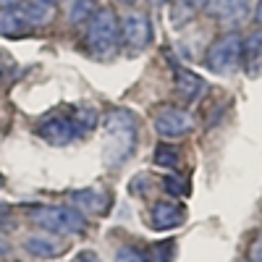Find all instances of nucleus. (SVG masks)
<instances>
[{
    "instance_id": "nucleus-1",
    "label": "nucleus",
    "mask_w": 262,
    "mask_h": 262,
    "mask_svg": "<svg viewBox=\"0 0 262 262\" xmlns=\"http://www.w3.org/2000/svg\"><path fill=\"white\" fill-rule=\"evenodd\" d=\"M105 163L107 165H121L137 147V116L126 107H113L107 111L105 121Z\"/></svg>"
},
{
    "instance_id": "nucleus-2",
    "label": "nucleus",
    "mask_w": 262,
    "mask_h": 262,
    "mask_svg": "<svg viewBox=\"0 0 262 262\" xmlns=\"http://www.w3.org/2000/svg\"><path fill=\"white\" fill-rule=\"evenodd\" d=\"M86 50H90L92 55L97 58H105L111 55L118 42H121V18L116 16L113 8H97L95 16L86 21Z\"/></svg>"
},
{
    "instance_id": "nucleus-3",
    "label": "nucleus",
    "mask_w": 262,
    "mask_h": 262,
    "mask_svg": "<svg viewBox=\"0 0 262 262\" xmlns=\"http://www.w3.org/2000/svg\"><path fill=\"white\" fill-rule=\"evenodd\" d=\"M205 66L217 76H231L242 66V34L226 32L207 48Z\"/></svg>"
},
{
    "instance_id": "nucleus-4",
    "label": "nucleus",
    "mask_w": 262,
    "mask_h": 262,
    "mask_svg": "<svg viewBox=\"0 0 262 262\" xmlns=\"http://www.w3.org/2000/svg\"><path fill=\"white\" fill-rule=\"evenodd\" d=\"M32 221L45 228L48 233H60V236H69V233H79L86 221H84V212H79L74 205H48V207H37L32 212Z\"/></svg>"
},
{
    "instance_id": "nucleus-5",
    "label": "nucleus",
    "mask_w": 262,
    "mask_h": 262,
    "mask_svg": "<svg viewBox=\"0 0 262 262\" xmlns=\"http://www.w3.org/2000/svg\"><path fill=\"white\" fill-rule=\"evenodd\" d=\"M121 42L128 50H144L149 42H152V21L147 13L142 11H128L121 18Z\"/></svg>"
},
{
    "instance_id": "nucleus-6",
    "label": "nucleus",
    "mask_w": 262,
    "mask_h": 262,
    "mask_svg": "<svg viewBox=\"0 0 262 262\" xmlns=\"http://www.w3.org/2000/svg\"><path fill=\"white\" fill-rule=\"evenodd\" d=\"M37 134L48 144H55V147H66L74 139H79L71 111L69 113H50L48 118H42L39 126H37Z\"/></svg>"
},
{
    "instance_id": "nucleus-7",
    "label": "nucleus",
    "mask_w": 262,
    "mask_h": 262,
    "mask_svg": "<svg viewBox=\"0 0 262 262\" xmlns=\"http://www.w3.org/2000/svg\"><path fill=\"white\" fill-rule=\"evenodd\" d=\"M155 131L160 137L165 139H179L184 134H189V131L194 128V118L189 111H184V107H173V105H165L160 107V111L155 113Z\"/></svg>"
},
{
    "instance_id": "nucleus-8",
    "label": "nucleus",
    "mask_w": 262,
    "mask_h": 262,
    "mask_svg": "<svg viewBox=\"0 0 262 262\" xmlns=\"http://www.w3.org/2000/svg\"><path fill=\"white\" fill-rule=\"evenodd\" d=\"M186 221V210L184 205L179 202H155L149 210V223L152 228H158V231H170V228H179L181 223Z\"/></svg>"
},
{
    "instance_id": "nucleus-9",
    "label": "nucleus",
    "mask_w": 262,
    "mask_h": 262,
    "mask_svg": "<svg viewBox=\"0 0 262 262\" xmlns=\"http://www.w3.org/2000/svg\"><path fill=\"white\" fill-rule=\"evenodd\" d=\"M111 194L102 189H79L71 194V205L79 212H90V215H105L111 207Z\"/></svg>"
},
{
    "instance_id": "nucleus-10",
    "label": "nucleus",
    "mask_w": 262,
    "mask_h": 262,
    "mask_svg": "<svg viewBox=\"0 0 262 262\" xmlns=\"http://www.w3.org/2000/svg\"><path fill=\"white\" fill-rule=\"evenodd\" d=\"M242 66H244L247 76L252 79L262 76V29L242 39Z\"/></svg>"
},
{
    "instance_id": "nucleus-11",
    "label": "nucleus",
    "mask_w": 262,
    "mask_h": 262,
    "mask_svg": "<svg viewBox=\"0 0 262 262\" xmlns=\"http://www.w3.org/2000/svg\"><path fill=\"white\" fill-rule=\"evenodd\" d=\"M249 3L252 0H205L202 8L215 16V18H221V21H242L249 11Z\"/></svg>"
},
{
    "instance_id": "nucleus-12",
    "label": "nucleus",
    "mask_w": 262,
    "mask_h": 262,
    "mask_svg": "<svg viewBox=\"0 0 262 262\" xmlns=\"http://www.w3.org/2000/svg\"><path fill=\"white\" fill-rule=\"evenodd\" d=\"M173 76H176V92L186 102H196L207 92V81L202 76H196L194 71H189V69H181V66H179V69L173 71Z\"/></svg>"
},
{
    "instance_id": "nucleus-13",
    "label": "nucleus",
    "mask_w": 262,
    "mask_h": 262,
    "mask_svg": "<svg viewBox=\"0 0 262 262\" xmlns=\"http://www.w3.org/2000/svg\"><path fill=\"white\" fill-rule=\"evenodd\" d=\"M55 8L58 6L53 0H24V3L18 6V11L29 21V27H48L55 18Z\"/></svg>"
},
{
    "instance_id": "nucleus-14",
    "label": "nucleus",
    "mask_w": 262,
    "mask_h": 262,
    "mask_svg": "<svg viewBox=\"0 0 262 262\" xmlns=\"http://www.w3.org/2000/svg\"><path fill=\"white\" fill-rule=\"evenodd\" d=\"M24 249L34 257H45V259H53L63 252V242L55 238L53 233H32L24 238Z\"/></svg>"
},
{
    "instance_id": "nucleus-15",
    "label": "nucleus",
    "mask_w": 262,
    "mask_h": 262,
    "mask_svg": "<svg viewBox=\"0 0 262 262\" xmlns=\"http://www.w3.org/2000/svg\"><path fill=\"white\" fill-rule=\"evenodd\" d=\"M29 29H32L29 21L18 11V6L16 8H0V34L3 37H21Z\"/></svg>"
},
{
    "instance_id": "nucleus-16",
    "label": "nucleus",
    "mask_w": 262,
    "mask_h": 262,
    "mask_svg": "<svg viewBox=\"0 0 262 262\" xmlns=\"http://www.w3.org/2000/svg\"><path fill=\"white\" fill-rule=\"evenodd\" d=\"M71 116H74V126H76V134L79 137H84V134H90V131L97 126V111L95 107H74L71 111Z\"/></svg>"
},
{
    "instance_id": "nucleus-17",
    "label": "nucleus",
    "mask_w": 262,
    "mask_h": 262,
    "mask_svg": "<svg viewBox=\"0 0 262 262\" xmlns=\"http://www.w3.org/2000/svg\"><path fill=\"white\" fill-rule=\"evenodd\" d=\"M97 11V0H74L69 8V18L71 24H86Z\"/></svg>"
},
{
    "instance_id": "nucleus-18",
    "label": "nucleus",
    "mask_w": 262,
    "mask_h": 262,
    "mask_svg": "<svg viewBox=\"0 0 262 262\" xmlns=\"http://www.w3.org/2000/svg\"><path fill=\"white\" fill-rule=\"evenodd\" d=\"M155 165L160 168H176L179 165V149L170 144H158L155 147Z\"/></svg>"
},
{
    "instance_id": "nucleus-19",
    "label": "nucleus",
    "mask_w": 262,
    "mask_h": 262,
    "mask_svg": "<svg viewBox=\"0 0 262 262\" xmlns=\"http://www.w3.org/2000/svg\"><path fill=\"white\" fill-rule=\"evenodd\" d=\"M116 262H147V257L137 247H121L116 252Z\"/></svg>"
},
{
    "instance_id": "nucleus-20",
    "label": "nucleus",
    "mask_w": 262,
    "mask_h": 262,
    "mask_svg": "<svg viewBox=\"0 0 262 262\" xmlns=\"http://www.w3.org/2000/svg\"><path fill=\"white\" fill-rule=\"evenodd\" d=\"M165 189H168L173 196H186V194H189L186 179H176V176H168V179H165Z\"/></svg>"
},
{
    "instance_id": "nucleus-21",
    "label": "nucleus",
    "mask_w": 262,
    "mask_h": 262,
    "mask_svg": "<svg viewBox=\"0 0 262 262\" xmlns=\"http://www.w3.org/2000/svg\"><path fill=\"white\" fill-rule=\"evenodd\" d=\"M149 262H170V244L163 242V244H155L149 249Z\"/></svg>"
},
{
    "instance_id": "nucleus-22",
    "label": "nucleus",
    "mask_w": 262,
    "mask_h": 262,
    "mask_svg": "<svg viewBox=\"0 0 262 262\" xmlns=\"http://www.w3.org/2000/svg\"><path fill=\"white\" fill-rule=\"evenodd\" d=\"M11 226H13V212H11V207H8V205L0 202V228L8 231Z\"/></svg>"
},
{
    "instance_id": "nucleus-23",
    "label": "nucleus",
    "mask_w": 262,
    "mask_h": 262,
    "mask_svg": "<svg viewBox=\"0 0 262 262\" xmlns=\"http://www.w3.org/2000/svg\"><path fill=\"white\" fill-rule=\"evenodd\" d=\"M249 262H262V233L252 242V247H249Z\"/></svg>"
},
{
    "instance_id": "nucleus-24",
    "label": "nucleus",
    "mask_w": 262,
    "mask_h": 262,
    "mask_svg": "<svg viewBox=\"0 0 262 262\" xmlns=\"http://www.w3.org/2000/svg\"><path fill=\"white\" fill-rule=\"evenodd\" d=\"M21 3H24V0H0V8H16Z\"/></svg>"
},
{
    "instance_id": "nucleus-25",
    "label": "nucleus",
    "mask_w": 262,
    "mask_h": 262,
    "mask_svg": "<svg viewBox=\"0 0 262 262\" xmlns=\"http://www.w3.org/2000/svg\"><path fill=\"white\" fill-rule=\"evenodd\" d=\"M254 18L259 21V24H262V0H259V3H257V11H254Z\"/></svg>"
},
{
    "instance_id": "nucleus-26",
    "label": "nucleus",
    "mask_w": 262,
    "mask_h": 262,
    "mask_svg": "<svg viewBox=\"0 0 262 262\" xmlns=\"http://www.w3.org/2000/svg\"><path fill=\"white\" fill-rule=\"evenodd\" d=\"M6 252H8V242H6L3 236H0V254H6Z\"/></svg>"
},
{
    "instance_id": "nucleus-27",
    "label": "nucleus",
    "mask_w": 262,
    "mask_h": 262,
    "mask_svg": "<svg viewBox=\"0 0 262 262\" xmlns=\"http://www.w3.org/2000/svg\"><path fill=\"white\" fill-rule=\"evenodd\" d=\"M149 3H155V6H163V3H168V0H149Z\"/></svg>"
},
{
    "instance_id": "nucleus-28",
    "label": "nucleus",
    "mask_w": 262,
    "mask_h": 262,
    "mask_svg": "<svg viewBox=\"0 0 262 262\" xmlns=\"http://www.w3.org/2000/svg\"><path fill=\"white\" fill-rule=\"evenodd\" d=\"M121 3H134V0H121Z\"/></svg>"
},
{
    "instance_id": "nucleus-29",
    "label": "nucleus",
    "mask_w": 262,
    "mask_h": 262,
    "mask_svg": "<svg viewBox=\"0 0 262 262\" xmlns=\"http://www.w3.org/2000/svg\"><path fill=\"white\" fill-rule=\"evenodd\" d=\"M0 186H3V176H0Z\"/></svg>"
},
{
    "instance_id": "nucleus-30",
    "label": "nucleus",
    "mask_w": 262,
    "mask_h": 262,
    "mask_svg": "<svg viewBox=\"0 0 262 262\" xmlns=\"http://www.w3.org/2000/svg\"><path fill=\"white\" fill-rule=\"evenodd\" d=\"M53 3H55V6H58V3H60V0H53Z\"/></svg>"
}]
</instances>
